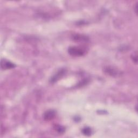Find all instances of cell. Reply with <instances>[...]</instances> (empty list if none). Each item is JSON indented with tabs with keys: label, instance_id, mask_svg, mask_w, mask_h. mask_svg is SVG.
<instances>
[{
	"label": "cell",
	"instance_id": "cell-1",
	"mask_svg": "<svg viewBox=\"0 0 138 138\" xmlns=\"http://www.w3.org/2000/svg\"><path fill=\"white\" fill-rule=\"evenodd\" d=\"M68 52L70 55L76 57L82 56L84 55L85 52V51L81 48L76 47H70L68 49Z\"/></svg>",
	"mask_w": 138,
	"mask_h": 138
},
{
	"label": "cell",
	"instance_id": "cell-2",
	"mask_svg": "<svg viewBox=\"0 0 138 138\" xmlns=\"http://www.w3.org/2000/svg\"><path fill=\"white\" fill-rule=\"evenodd\" d=\"M56 112L54 110H49L44 114V118L45 120L49 121L55 117Z\"/></svg>",
	"mask_w": 138,
	"mask_h": 138
},
{
	"label": "cell",
	"instance_id": "cell-3",
	"mask_svg": "<svg viewBox=\"0 0 138 138\" xmlns=\"http://www.w3.org/2000/svg\"><path fill=\"white\" fill-rule=\"evenodd\" d=\"M15 67L14 64L11 63L9 61L2 60L1 61V68L3 69H10L14 68Z\"/></svg>",
	"mask_w": 138,
	"mask_h": 138
},
{
	"label": "cell",
	"instance_id": "cell-4",
	"mask_svg": "<svg viewBox=\"0 0 138 138\" xmlns=\"http://www.w3.org/2000/svg\"><path fill=\"white\" fill-rule=\"evenodd\" d=\"M73 39L78 42H87L89 40V38L86 36L77 34L73 36Z\"/></svg>",
	"mask_w": 138,
	"mask_h": 138
},
{
	"label": "cell",
	"instance_id": "cell-5",
	"mask_svg": "<svg viewBox=\"0 0 138 138\" xmlns=\"http://www.w3.org/2000/svg\"><path fill=\"white\" fill-rule=\"evenodd\" d=\"M65 73V71L64 70H62L61 71H60L59 72H58L56 75L53 77L51 79V81L52 83H54V82H56L59 79H60V77H62L63 75H64V73Z\"/></svg>",
	"mask_w": 138,
	"mask_h": 138
},
{
	"label": "cell",
	"instance_id": "cell-6",
	"mask_svg": "<svg viewBox=\"0 0 138 138\" xmlns=\"http://www.w3.org/2000/svg\"><path fill=\"white\" fill-rule=\"evenodd\" d=\"M105 71L106 72L108 73L109 75L111 76H114V75H117V71L112 68H108L106 69H105Z\"/></svg>",
	"mask_w": 138,
	"mask_h": 138
},
{
	"label": "cell",
	"instance_id": "cell-7",
	"mask_svg": "<svg viewBox=\"0 0 138 138\" xmlns=\"http://www.w3.org/2000/svg\"><path fill=\"white\" fill-rule=\"evenodd\" d=\"M83 134L85 135H90L92 133V131L91 129L89 128V127H85L84 128L82 131Z\"/></svg>",
	"mask_w": 138,
	"mask_h": 138
},
{
	"label": "cell",
	"instance_id": "cell-8",
	"mask_svg": "<svg viewBox=\"0 0 138 138\" xmlns=\"http://www.w3.org/2000/svg\"><path fill=\"white\" fill-rule=\"evenodd\" d=\"M55 130L59 133H63L65 131V129L63 127H62L61 126H59V125L56 126Z\"/></svg>",
	"mask_w": 138,
	"mask_h": 138
}]
</instances>
